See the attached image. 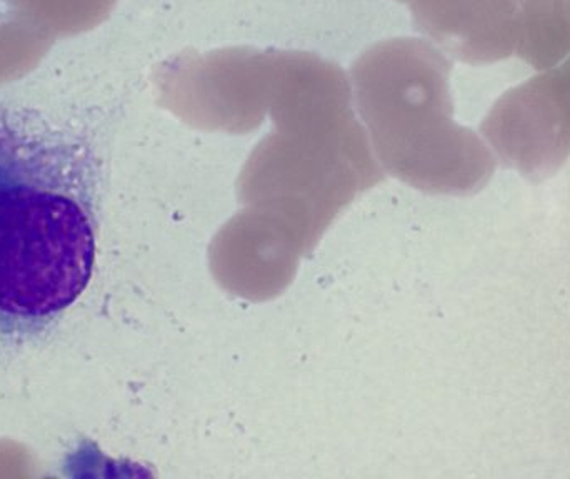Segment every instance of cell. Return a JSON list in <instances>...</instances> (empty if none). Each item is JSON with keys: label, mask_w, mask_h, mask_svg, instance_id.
Returning <instances> with one entry per match:
<instances>
[{"label": "cell", "mask_w": 570, "mask_h": 479, "mask_svg": "<svg viewBox=\"0 0 570 479\" xmlns=\"http://www.w3.org/2000/svg\"><path fill=\"white\" fill-rule=\"evenodd\" d=\"M94 261L92 193L72 143L0 116V340L63 313Z\"/></svg>", "instance_id": "obj_1"}, {"label": "cell", "mask_w": 570, "mask_h": 479, "mask_svg": "<svg viewBox=\"0 0 570 479\" xmlns=\"http://www.w3.org/2000/svg\"><path fill=\"white\" fill-rule=\"evenodd\" d=\"M444 50L424 39H391L368 47L352 66V79L368 109L399 113L414 126L428 176L455 190L482 189L498 159L472 130L451 120Z\"/></svg>", "instance_id": "obj_2"}, {"label": "cell", "mask_w": 570, "mask_h": 479, "mask_svg": "<svg viewBox=\"0 0 570 479\" xmlns=\"http://www.w3.org/2000/svg\"><path fill=\"white\" fill-rule=\"evenodd\" d=\"M481 132L508 169L531 182L556 176L570 157V56L502 93Z\"/></svg>", "instance_id": "obj_3"}, {"label": "cell", "mask_w": 570, "mask_h": 479, "mask_svg": "<svg viewBox=\"0 0 570 479\" xmlns=\"http://www.w3.org/2000/svg\"><path fill=\"white\" fill-rule=\"evenodd\" d=\"M524 0H409L415 30L469 66L515 56Z\"/></svg>", "instance_id": "obj_4"}, {"label": "cell", "mask_w": 570, "mask_h": 479, "mask_svg": "<svg viewBox=\"0 0 570 479\" xmlns=\"http://www.w3.org/2000/svg\"><path fill=\"white\" fill-rule=\"evenodd\" d=\"M569 56L568 0H524L515 57L542 72L558 66Z\"/></svg>", "instance_id": "obj_5"}, {"label": "cell", "mask_w": 570, "mask_h": 479, "mask_svg": "<svg viewBox=\"0 0 570 479\" xmlns=\"http://www.w3.org/2000/svg\"><path fill=\"white\" fill-rule=\"evenodd\" d=\"M568 3H569V12H570V0H568Z\"/></svg>", "instance_id": "obj_6"}]
</instances>
